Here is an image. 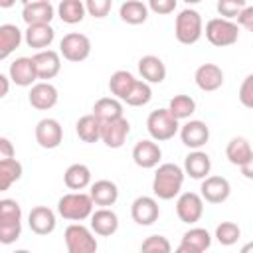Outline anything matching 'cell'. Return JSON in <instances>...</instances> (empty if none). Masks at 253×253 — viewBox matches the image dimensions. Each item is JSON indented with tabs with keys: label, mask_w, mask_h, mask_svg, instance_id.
I'll return each instance as SVG.
<instances>
[{
	"label": "cell",
	"mask_w": 253,
	"mask_h": 253,
	"mask_svg": "<svg viewBox=\"0 0 253 253\" xmlns=\"http://www.w3.org/2000/svg\"><path fill=\"white\" fill-rule=\"evenodd\" d=\"M184 168H180L174 162H166L160 164L154 172V180H152V192L156 198L160 200H172L180 194L182 184H184Z\"/></svg>",
	"instance_id": "cell-1"
},
{
	"label": "cell",
	"mask_w": 253,
	"mask_h": 253,
	"mask_svg": "<svg viewBox=\"0 0 253 253\" xmlns=\"http://www.w3.org/2000/svg\"><path fill=\"white\" fill-rule=\"evenodd\" d=\"M93 198L91 194H83V192H69V194H63L57 202V213L63 217V219H69V221H83L87 217H91L93 213Z\"/></svg>",
	"instance_id": "cell-2"
},
{
	"label": "cell",
	"mask_w": 253,
	"mask_h": 253,
	"mask_svg": "<svg viewBox=\"0 0 253 253\" xmlns=\"http://www.w3.org/2000/svg\"><path fill=\"white\" fill-rule=\"evenodd\" d=\"M204 34V24H202V16L200 12L186 8L176 16L174 22V36L180 43L184 45H192L196 43Z\"/></svg>",
	"instance_id": "cell-3"
},
{
	"label": "cell",
	"mask_w": 253,
	"mask_h": 253,
	"mask_svg": "<svg viewBox=\"0 0 253 253\" xmlns=\"http://www.w3.org/2000/svg\"><path fill=\"white\" fill-rule=\"evenodd\" d=\"M146 130L156 142H164L180 130V125L178 119L170 113V109H156L146 119Z\"/></svg>",
	"instance_id": "cell-4"
},
{
	"label": "cell",
	"mask_w": 253,
	"mask_h": 253,
	"mask_svg": "<svg viewBox=\"0 0 253 253\" xmlns=\"http://www.w3.org/2000/svg\"><path fill=\"white\" fill-rule=\"evenodd\" d=\"M206 38L215 47H227L233 45L239 38V26L233 20L227 18H211L206 24Z\"/></svg>",
	"instance_id": "cell-5"
},
{
	"label": "cell",
	"mask_w": 253,
	"mask_h": 253,
	"mask_svg": "<svg viewBox=\"0 0 253 253\" xmlns=\"http://www.w3.org/2000/svg\"><path fill=\"white\" fill-rule=\"evenodd\" d=\"M95 231L81 225V223H71L65 227L63 239L65 247L69 253H95L97 251V239L93 235Z\"/></svg>",
	"instance_id": "cell-6"
},
{
	"label": "cell",
	"mask_w": 253,
	"mask_h": 253,
	"mask_svg": "<svg viewBox=\"0 0 253 253\" xmlns=\"http://www.w3.org/2000/svg\"><path fill=\"white\" fill-rule=\"evenodd\" d=\"M59 53L63 55V59L73 61V63L85 61L91 53V40L79 32L65 34L59 42Z\"/></svg>",
	"instance_id": "cell-7"
},
{
	"label": "cell",
	"mask_w": 253,
	"mask_h": 253,
	"mask_svg": "<svg viewBox=\"0 0 253 253\" xmlns=\"http://www.w3.org/2000/svg\"><path fill=\"white\" fill-rule=\"evenodd\" d=\"M176 213L184 223H196L204 215V198L196 192H184L176 200Z\"/></svg>",
	"instance_id": "cell-8"
},
{
	"label": "cell",
	"mask_w": 253,
	"mask_h": 253,
	"mask_svg": "<svg viewBox=\"0 0 253 253\" xmlns=\"http://www.w3.org/2000/svg\"><path fill=\"white\" fill-rule=\"evenodd\" d=\"M130 132V125L125 117L113 119V121H105L101 125V140L109 146V148H121L126 142V136Z\"/></svg>",
	"instance_id": "cell-9"
},
{
	"label": "cell",
	"mask_w": 253,
	"mask_h": 253,
	"mask_svg": "<svg viewBox=\"0 0 253 253\" xmlns=\"http://www.w3.org/2000/svg\"><path fill=\"white\" fill-rule=\"evenodd\" d=\"M63 140V128L59 125V121L55 119H42L38 125H36V142L42 146V148H57Z\"/></svg>",
	"instance_id": "cell-10"
},
{
	"label": "cell",
	"mask_w": 253,
	"mask_h": 253,
	"mask_svg": "<svg viewBox=\"0 0 253 253\" xmlns=\"http://www.w3.org/2000/svg\"><path fill=\"white\" fill-rule=\"evenodd\" d=\"M200 194H202V198H204L208 204H221V202H225V200L229 198V194H231L229 180L223 178V176H206L204 182H202Z\"/></svg>",
	"instance_id": "cell-11"
},
{
	"label": "cell",
	"mask_w": 253,
	"mask_h": 253,
	"mask_svg": "<svg viewBox=\"0 0 253 253\" xmlns=\"http://www.w3.org/2000/svg\"><path fill=\"white\" fill-rule=\"evenodd\" d=\"M130 215L138 225H152L160 215L158 202L150 196H138L130 206Z\"/></svg>",
	"instance_id": "cell-12"
},
{
	"label": "cell",
	"mask_w": 253,
	"mask_h": 253,
	"mask_svg": "<svg viewBox=\"0 0 253 253\" xmlns=\"http://www.w3.org/2000/svg\"><path fill=\"white\" fill-rule=\"evenodd\" d=\"M34 65L38 71V79H53L61 69V53L53 49H40L34 57Z\"/></svg>",
	"instance_id": "cell-13"
},
{
	"label": "cell",
	"mask_w": 253,
	"mask_h": 253,
	"mask_svg": "<svg viewBox=\"0 0 253 253\" xmlns=\"http://www.w3.org/2000/svg\"><path fill=\"white\" fill-rule=\"evenodd\" d=\"M57 89L49 83V81H40V83H34L30 93H28V101L34 109L38 111H47L51 107H55L57 103Z\"/></svg>",
	"instance_id": "cell-14"
},
{
	"label": "cell",
	"mask_w": 253,
	"mask_h": 253,
	"mask_svg": "<svg viewBox=\"0 0 253 253\" xmlns=\"http://www.w3.org/2000/svg\"><path fill=\"white\" fill-rule=\"evenodd\" d=\"M160 158H162V150L154 138L152 140H138L132 148V160L138 168H144V170L154 168V166H158Z\"/></svg>",
	"instance_id": "cell-15"
},
{
	"label": "cell",
	"mask_w": 253,
	"mask_h": 253,
	"mask_svg": "<svg viewBox=\"0 0 253 253\" xmlns=\"http://www.w3.org/2000/svg\"><path fill=\"white\" fill-rule=\"evenodd\" d=\"M180 138L188 148L198 150L210 140V126L204 121H188L180 126Z\"/></svg>",
	"instance_id": "cell-16"
},
{
	"label": "cell",
	"mask_w": 253,
	"mask_h": 253,
	"mask_svg": "<svg viewBox=\"0 0 253 253\" xmlns=\"http://www.w3.org/2000/svg\"><path fill=\"white\" fill-rule=\"evenodd\" d=\"M8 75H10V79L18 87H32L36 83V79H38V71H36L34 59L32 57H18V59H14L10 63Z\"/></svg>",
	"instance_id": "cell-17"
},
{
	"label": "cell",
	"mask_w": 253,
	"mask_h": 253,
	"mask_svg": "<svg viewBox=\"0 0 253 253\" xmlns=\"http://www.w3.org/2000/svg\"><path fill=\"white\" fill-rule=\"evenodd\" d=\"M211 247V235L204 227H192L182 235L178 253H204Z\"/></svg>",
	"instance_id": "cell-18"
},
{
	"label": "cell",
	"mask_w": 253,
	"mask_h": 253,
	"mask_svg": "<svg viewBox=\"0 0 253 253\" xmlns=\"http://www.w3.org/2000/svg\"><path fill=\"white\" fill-rule=\"evenodd\" d=\"M28 225L36 235H49L55 229V213L47 206H36L28 213Z\"/></svg>",
	"instance_id": "cell-19"
},
{
	"label": "cell",
	"mask_w": 253,
	"mask_h": 253,
	"mask_svg": "<svg viewBox=\"0 0 253 253\" xmlns=\"http://www.w3.org/2000/svg\"><path fill=\"white\" fill-rule=\"evenodd\" d=\"M194 79L202 91H217L223 85V71L215 63H202L196 69Z\"/></svg>",
	"instance_id": "cell-20"
},
{
	"label": "cell",
	"mask_w": 253,
	"mask_h": 253,
	"mask_svg": "<svg viewBox=\"0 0 253 253\" xmlns=\"http://www.w3.org/2000/svg\"><path fill=\"white\" fill-rule=\"evenodd\" d=\"M91 229L101 237H111L119 229V215L109 208H99L91 213Z\"/></svg>",
	"instance_id": "cell-21"
},
{
	"label": "cell",
	"mask_w": 253,
	"mask_h": 253,
	"mask_svg": "<svg viewBox=\"0 0 253 253\" xmlns=\"http://www.w3.org/2000/svg\"><path fill=\"white\" fill-rule=\"evenodd\" d=\"M55 38V30L49 24H32L24 32V40L34 49H47Z\"/></svg>",
	"instance_id": "cell-22"
},
{
	"label": "cell",
	"mask_w": 253,
	"mask_h": 253,
	"mask_svg": "<svg viewBox=\"0 0 253 253\" xmlns=\"http://www.w3.org/2000/svg\"><path fill=\"white\" fill-rule=\"evenodd\" d=\"M89 194H91L95 206H99V208L115 206V202L119 200V188L111 180H97V182H93Z\"/></svg>",
	"instance_id": "cell-23"
},
{
	"label": "cell",
	"mask_w": 253,
	"mask_h": 253,
	"mask_svg": "<svg viewBox=\"0 0 253 253\" xmlns=\"http://www.w3.org/2000/svg\"><path fill=\"white\" fill-rule=\"evenodd\" d=\"M138 73L148 83H162L166 79V65L156 55H144L138 59Z\"/></svg>",
	"instance_id": "cell-24"
},
{
	"label": "cell",
	"mask_w": 253,
	"mask_h": 253,
	"mask_svg": "<svg viewBox=\"0 0 253 253\" xmlns=\"http://www.w3.org/2000/svg\"><path fill=\"white\" fill-rule=\"evenodd\" d=\"M210 170H211V160L200 148L194 150V152H190L186 156V160H184V172L190 178H194V180H204L210 174Z\"/></svg>",
	"instance_id": "cell-25"
},
{
	"label": "cell",
	"mask_w": 253,
	"mask_h": 253,
	"mask_svg": "<svg viewBox=\"0 0 253 253\" xmlns=\"http://www.w3.org/2000/svg\"><path fill=\"white\" fill-rule=\"evenodd\" d=\"M53 6L49 2H36V4H26L22 8V20L32 26V24H49L53 20Z\"/></svg>",
	"instance_id": "cell-26"
},
{
	"label": "cell",
	"mask_w": 253,
	"mask_h": 253,
	"mask_svg": "<svg viewBox=\"0 0 253 253\" xmlns=\"http://www.w3.org/2000/svg\"><path fill=\"white\" fill-rule=\"evenodd\" d=\"M119 16L125 24L138 26V24H144L146 18H148V6L140 0H126V2L121 4Z\"/></svg>",
	"instance_id": "cell-27"
},
{
	"label": "cell",
	"mask_w": 253,
	"mask_h": 253,
	"mask_svg": "<svg viewBox=\"0 0 253 253\" xmlns=\"http://www.w3.org/2000/svg\"><path fill=\"white\" fill-rule=\"evenodd\" d=\"M22 43V32L14 24L0 26V59H6L12 51H16Z\"/></svg>",
	"instance_id": "cell-28"
},
{
	"label": "cell",
	"mask_w": 253,
	"mask_h": 253,
	"mask_svg": "<svg viewBox=\"0 0 253 253\" xmlns=\"http://www.w3.org/2000/svg\"><path fill=\"white\" fill-rule=\"evenodd\" d=\"M63 182L69 190L81 192L91 184V170L85 164H71L65 174H63Z\"/></svg>",
	"instance_id": "cell-29"
},
{
	"label": "cell",
	"mask_w": 253,
	"mask_h": 253,
	"mask_svg": "<svg viewBox=\"0 0 253 253\" xmlns=\"http://www.w3.org/2000/svg\"><path fill=\"white\" fill-rule=\"evenodd\" d=\"M101 121L91 113V115H83L77 125H75V132L83 142H97L101 140Z\"/></svg>",
	"instance_id": "cell-30"
},
{
	"label": "cell",
	"mask_w": 253,
	"mask_h": 253,
	"mask_svg": "<svg viewBox=\"0 0 253 253\" xmlns=\"http://www.w3.org/2000/svg\"><path fill=\"white\" fill-rule=\"evenodd\" d=\"M134 83H136V77H134L130 71L119 69V71H115V73L111 75V79H109V91H111L117 99L125 101V97L130 93V89H132Z\"/></svg>",
	"instance_id": "cell-31"
},
{
	"label": "cell",
	"mask_w": 253,
	"mask_h": 253,
	"mask_svg": "<svg viewBox=\"0 0 253 253\" xmlns=\"http://www.w3.org/2000/svg\"><path fill=\"white\" fill-rule=\"evenodd\" d=\"M93 115L105 123V121H113L123 117V103L117 97H103L93 105Z\"/></svg>",
	"instance_id": "cell-32"
},
{
	"label": "cell",
	"mask_w": 253,
	"mask_h": 253,
	"mask_svg": "<svg viewBox=\"0 0 253 253\" xmlns=\"http://www.w3.org/2000/svg\"><path fill=\"white\" fill-rule=\"evenodd\" d=\"M251 154H253L251 144H249V140L243 138V136L231 138V140L227 142V146H225V156H227V160H229L231 164H235V166L245 164Z\"/></svg>",
	"instance_id": "cell-33"
},
{
	"label": "cell",
	"mask_w": 253,
	"mask_h": 253,
	"mask_svg": "<svg viewBox=\"0 0 253 253\" xmlns=\"http://www.w3.org/2000/svg\"><path fill=\"white\" fill-rule=\"evenodd\" d=\"M85 2L81 0H61L57 6V16L65 24H79L85 18Z\"/></svg>",
	"instance_id": "cell-34"
},
{
	"label": "cell",
	"mask_w": 253,
	"mask_h": 253,
	"mask_svg": "<svg viewBox=\"0 0 253 253\" xmlns=\"http://www.w3.org/2000/svg\"><path fill=\"white\" fill-rule=\"evenodd\" d=\"M22 178V164L16 158L0 160V190H8L14 182Z\"/></svg>",
	"instance_id": "cell-35"
},
{
	"label": "cell",
	"mask_w": 253,
	"mask_h": 253,
	"mask_svg": "<svg viewBox=\"0 0 253 253\" xmlns=\"http://www.w3.org/2000/svg\"><path fill=\"white\" fill-rule=\"evenodd\" d=\"M150 99H152L150 83L144 81V79H136V83L132 85L130 93L125 97V103L130 105V107H142V105H148Z\"/></svg>",
	"instance_id": "cell-36"
},
{
	"label": "cell",
	"mask_w": 253,
	"mask_h": 253,
	"mask_svg": "<svg viewBox=\"0 0 253 253\" xmlns=\"http://www.w3.org/2000/svg\"><path fill=\"white\" fill-rule=\"evenodd\" d=\"M170 113L178 119V121H184V119H190L196 111V101L190 97V95H174L170 99V105H168Z\"/></svg>",
	"instance_id": "cell-37"
},
{
	"label": "cell",
	"mask_w": 253,
	"mask_h": 253,
	"mask_svg": "<svg viewBox=\"0 0 253 253\" xmlns=\"http://www.w3.org/2000/svg\"><path fill=\"white\" fill-rule=\"evenodd\" d=\"M239 235H241V229H239V225L233 223V221H221V223L215 227V239H217V243L223 245V247H229V245L237 243Z\"/></svg>",
	"instance_id": "cell-38"
},
{
	"label": "cell",
	"mask_w": 253,
	"mask_h": 253,
	"mask_svg": "<svg viewBox=\"0 0 253 253\" xmlns=\"http://www.w3.org/2000/svg\"><path fill=\"white\" fill-rule=\"evenodd\" d=\"M0 223H22V208L16 200H0Z\"/></svg>",
	"instance_id": "cell-39"
},
{
	"label": "cell",
	"mask_w": 253,
	"mask_h": 253,
	"mask_svg": "<svg viewBox=\"0 0 253 253\" xmlns=\"http://www.w3.org/2000/svg\"><path fill=\"white\" fill-rule=\"evenodd\" d=\"M140 251H146V253H170L172 245L164 235H148L142 241Z\"/></svg>",
	"instance_id": "cell-40"
},
{
	"label": "cell",
	"mask_w": 253,
	"mask_h": 253,
	"mask_svg": "<svg viewBox=\"0 0 253 253\" xmlns=\"http://www.w3.org/2000/svg\"><path fill=\"white\" fill-rule=\"evenodd\" d=\"M245 6H247V0H217V12L221 18H227V20H235Z\"/></svg>",
	"instance_id": "cell-41"
},
{
	"label": "cell",
	"mask_w": 253,
	"mask_h": 253,
	"mask_svg": "<svg viewBox=\"0 0 253 253\" xmlns=\"http://www.w3.org/2000/svg\"><path fill=\"white\" fill-rule=\"evenodd\" d=\"M85 8H87L89 16L105 18V16H109V12L113 8V0H85Z\"/></svg>",
	"instance_id": "cell-42"
},
{
	"label": "cell",
	"mask_w": 253,
	"mask_h": 253,
	"mask_svg": "<svg viewBox=\"0 0 253 253\" xmlns=\"http://www.w3.org/2000/svg\"><path fill=\"white\" fill-rule=\"evenodd\" d=\"M22 233V223H0V243L10 245Z\"/></svg>",
	"instance_id": "cell-43"
},
{
	"label": "cell",
	"mask_w": 253,
	"mask_h": 253,
	"mask_svg": "<svg viewBox=\"0 0 253 253\" xmlns=\"http://www.w3.org/2000/svg\"><path fill=\"white\" fill-rule=\"evenodd\" d=\"M239 101L243 107L253 109V73H249L239 87Z\"/></svg>",
	"instance_id": "cell-44"
},
{
	"label": "cell",
	"mask_w": 253,
	"mask_h": 253,
	"mask_svg": "<svg viewBox=\"0 0 253 253\" xmlns=\"http://www.w3.org/2000/svg\"><path fill=\"white\" fill-rule=\"evenodd\" d=\"M176 4L178 0H148V10H152L154 14L166 16L176 10Z\"/></svg>",
	"instance_id": "cell-45"
},
{
	"label": "cell",
	"mask_w": 253,
	"mask_h": 253,
	"mask_svg": "<svg viewBox=\"0 0 253 253\" xmlns=\"http://www.w3.org/2000/svg\"><path fill=\"white\" fill-rule=\"evenodd\" d=\"M235 20H237V26L245 28L247 32H253V6H245Z\"/></svg>",
	"instance_id": "cell-46"
},
{
	"label": "cell",
	"mask_w": 253,
	"mask_h": 253,
	"mask_svg": "<svg viewBox=\"0 0 253 253\" xmlns=\"http://www.w3.org/2000/svg\"><path fill=\"white\" fill-rule=\"evenodd\" d=\"M6 158H14V146L6 136H2L0 138V160H6Z\"/></svg>",
	"instance_id": "cell-47"
},
{
	"label": "cell",
	"mask_w": 253,
	"mask_h": 253,
	"mask_svg": "<svg viewBox=\"0 0 253 253\" xmlns=\"http://www.w3.org/2000/svg\"><path fill=\"white\" fill-rule=\"evenodd\" d=\"M239 168H241V174H243L247 180H253V154H251V156L247 158V162L241 164Z\"/></svg>",
	"instance_id": "cell-48"
},
{
	"label": "cell",
	"mask_w": 253,
	"mask_h": 253,
	"mask_svg": "<svg viewBox=\"0 0 253 253\" xmlns=\"http://www.w3.org/2000/svg\"><path fill=\"white\" fill-rule=\"evenodd\" d=\"M8 79H10V75H0V83H2L0 97H6L8 95Z\"/></svg>",
	"instance_id": "cell-49"
},
{
	"label": "cell",
	"mask_w": 253,
	"mask_h": 253,
	"mask_svg": "<svg viewBox=\"0 0 253 253\" xmlns=\"http://www.w3.org/2000/svg\"><path fill=\"white\" fill-rule=\"evenodd\" d=\"M16 4V0H0V8H12Z\"/></svg>",
	"instance_id": "cell-50"
},
{
	"label": "cell",
	"mask_w": 253,
	"mask_h": 253,
	"mask_svg": "<svg viewBox=\"0 0 253 253\" xmlns=\"http://www.w3.org/2000/svg\"><path fill=\"white\" fill-rule=\"evenodd\" d=\"M249 251H253V241H251V243H245V245L241 247V253H249Z\"/></svg>",
	"instance_id": "cell-51"
},
{
	"label": "cell",
	"mask_w": 253,
	"mask_h": 253,
	"mask_svg": "<svg viewBox=\"0 0 253 253\" xmlns=\"http://www.w3.org/2000/svg\"><path fill=\"white\" fill-rule=\"evenodd\" d=\"M20 2L26 6V4H36V2H49V0H20Z\"/></svg>",
	"instance_id": "cell-52"
},
{
	"label": "cell",
	"mask_w": 253,
	"mask_h": 253,
	"mask_svg": "<svg viewBox=\"0 0 253 253\" xmlns=\"http://www.w3.org/2000/svg\"><path fill=\"white\" fill-rule=\"evenodd\" d=\"M186 4H198V2H202V0H184Z\"/></svg>",
	"instance_id": "cell-53"
}]
</instances>
